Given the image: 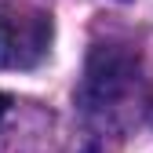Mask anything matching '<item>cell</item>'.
<instances>
[{
    "mask_svg": "<svg viewBox=\"0 0 153 153\" xmlns=\"http://www.w3.org/2000/svg\"><path fill=\"white\" fill-rule=\"evenodd\" d=\"M7 106H11V99H7L4 91H0V120H4V113H7Z\"/></svg>",
    "mask_w": 153,
    "mask_h": 153,
    "instance_id": "obj_3",
    "label": "cell"
},
{
    "mask_svg": "<svg viewBox=\"0 0 153 153\" xmlns=\"http://www.w3.org/2000/svg\"><path fill=\"white\" fill-rule=\"evenodd\" d=\"M91 153H99V149H91Z\"/></svg>",
    "mask_w": 153,
    "mask_h": 153,
    "instance_id": "obj_4",
    "label": "cell"
},
{
    "mask_svg": "<svg viewBox=\"0 0 153 153\" xmlns=\"http://www.w3.org/2000/svg\"><path fill=\"white\" fill-rule=\"evenodd\" d=\"M139 91V62L117 44H99L88 59L84 73V106L91 117H113L117 109L131 102V95Z\"/></svg>",
    "mask_w": 153,
    "mask_h": 153,
    "instance_id": "obj_1",
    "label": "cell"
},
{
    "mask_svg": "<svg viewBox=\"0 0 153 153\" xmlns=\"http://www.w3.org/2000/svg\"><path fill=\"white\" fill-rule=\"evenodd\" d=\"M51 15L22 7V4H0V69H33L51 51Z\"/></svg>",
    "mask_w": 153,
    "mask_h": 153,
    "instance_id": "obj_2",
    "label": "cell"
}]
</instances>
